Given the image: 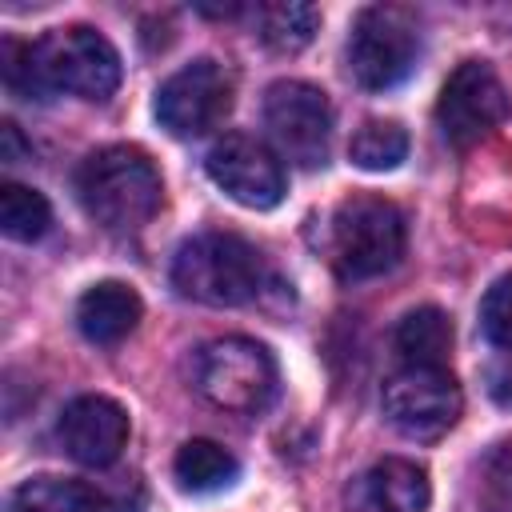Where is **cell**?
Segmentation results:
<instances>
[{
    "instance_id": "18",
    "label": "cell",
    "mask_w": 512,
    "mask_h": 512,
    "mask_svg": "<svg viewBox=\"0 0 512 512\" xmlns=\"http://www.w3.org/2000/svg\"><path fill=\"white\" fill-rule=\"evenodd\" d=\"M316 28H320V12L312 4L276 0V4H260L256 8V36L280 56H292V52L308 48Z\"/></svg>"
},
{
    "instance_id": "6",
    "label": "cell",
    "mask_w": 512,
    "mask_h": 512,
    "mask_svg": "<svg viewBox=\"0 0 512 512\" xmlns=\"http://www.w3.org/2000/svg\"><path fill=\"white\" fill-rule=\"evenodd\" d=\"M196 388L208 404L240 416H256L276 396V360L248 336L208 340L196 356Z\"/></svg>"
},
{
    "instance_id": "20",
    "label": "cell",
    "mask_w": 512,
    "mask_h": 512,
    "mask_svg": "<svg viewBox=\"0 0 512 512\" xmlns=\"http://www.w3.org/2000/svg\"><path fill=\"white\" fill-rule=\"evenodd\" d=\"M52 228V204L28 188V184H0V232L8 240H20V244H32L40 240L44 232Z\"/></svg>"
},
{
    "instance_id": "7",
    "label": "cell",
    "mask_w": 512,
    "mask_h": 512,
    "mask_svg": "<svg viewBox=\"0 0 512 512\" xmlns=\"http://www.w3.org/2000/svg\"><path fill=\"white\" fill-rule=\"evenodd\" d=\"M264 124L276 152L296 168H324L332 148V104L308 80H276L264 92Z\"/></svg>"
},
{
    "instance_id": "24",
    "label": "cell",
    "mask_w": 512,
    "mask_h": 512,
    "mask_svg": "<svg viewBox=\"0 0 512 512\" xmlns=\"http://www.w3.org/2000/svg\"><path fill=\"white\" fill-rule=\"evenodd\" d=\"M24 156H28V144L20 140V128L12 120H4L0 124V160L4 164H20Z\"/></svg>"
},
{
    "instance_id": "23",
    "label": "cell",
    "mask_w": 512,
    "mask_h": 512,
    "mask_svg": "<svg viewBox=\"0 0 512 512\" xmlns=\"http://www.w3.org/2000/svg\"><path fill=\"white\" fill-rule=\"evenodd\" d=\"M484 508L512 512V444H500L484 460Z\"/></svg>"
},
{
    "instance_id": "12",
    "label": "cell",
    "mask_w": 512,
    "mask_h": 512,
    "mask_svg": "<svg viewBox=\"0 0 512 512\" xmlns=\"http://www.w3.org/2000/svg\"><path fill=\"white\" fill-rule=\"evenodd\" d=\"M56 436L76 464L108 468L120 460V452L128 444V412L112 396L88 392V396H76L72 404H64V412L56 420Z\"/></svg>"
},
{
    "instance_id": "8",
    "label": "cell",
    "mask_w": 512,
    "mask_h": 512,
    "mask_svg": "<svg viewBox=\"0 0 512 512\" xmlns=\"http://www.w3.org/2000/svg\"><path fill=\"white\" fill-rule=\"evenodd\" d=\"M232 72L220 60H192L180 72H172L156 88V120L176 140H196L212 132L232 112Z\"/></svg>"
},
{
    "instance_id": "15",
    "label": "cell",
    "mask_w": 512,
    "mask_h": 512,
    "mask_svg": "<svg viewBox=\"0 0 512 512\" xmlns=\"http://www.w3.org/2000/svg\"><path fill=\"white\" fill-rule=\"evenodd\" d=\"M144 316V304L132 284L100 280L76 300V324L92 344H120Z\"/></svg>"
},
{
    "instance_id": "25",
    "label": "cell",
    "mask_w": 512,
    "mask_h": 512,
    "mask_svg": "<svg viewBox=\"0 0 512 512\" xmlns=\"http://www.w3.org/2000/svg\"><path fill=\"white\" fill-rule=\"evenodd\" d=\"M492 396H496V404L512 408V368H504V372L492 376Z\"/></svg>"
},
{
    "instance_id": "11",
    "label": "cell",
    "mask_w": 512,
    "mask_h": 512,
    "mask_svg": "<svg viewBox=\"0 0 512 512\" xmlns=\"http://www.w3.org/2000/svg\"><path fill=\"white\" fill-rule=\"evenodd\" d=\"M204 168H208L212 184L244 208L268 212L284 200V164L276 160V152L264 140H256L248 132L220 136L208 148Z\"/></svg>"
},
{
    "instance_id": "9",
    "label": "cell",
    "mask_w": 512,
    "mask_h": 512,
    "mask_svg": "<svg viewBox=\"0 0 512 512\" xmlns=\"http://www.w3.org/2000/svg\"><path fill=\"white\" fill-rule=\"evenodd\" d=\"M464 412V392L448 368H400L384 380V416L408 440H440Z\"/></svg>"
},
{
    "instance_id": "5",
    "label": "cell",
    "mask_w": 512,
    "mask_h": 512,
    "mask_svg": "<svg viewBox=\"0 0 512 512\" xmlns=\"http://www.w3.org/2000/svg\"><path fill=\"white\" fill-rule=\"evenodd\" d=\"M344 52H348V72L360 88L368 92L396 88L420 60L416 16L400 4H368L352 20Z\"/></svg>"
},
{
    "instance_id": "19",
    "label": "cell",
    "mask_w": 512,
    "mask_h": 512,
    "mask_svg": "<svg viewBox=\"0 0 512 512\" xmlns=\"http://www.w3.org/2000/svg\"><path fill=\"white\" fill-rule=\"evenodd\" d=\"M348 156L364 172H392L408 156V132L400 120H364L348 140Z\"/></svg>"
},
{
    "instance_id": "21",
    "label": "cell",
    "mask_w": 512,
    "mask_h": 512,
    "mask_svg": "<svg viewBox=\"0 0 512 512\" xmlns=\"http://www.w3.org/2000/svg\"><path fill=\"white\" fill-rule=\"evenodd\" d=\"M480 332L496 348H512V272L492 280L480 300Z\"/></svg>"
},
{
    "instance_id": "22",
    "label": "cell",
    "mask_w": 512,
    "mask_h": 512,
    "mask_svg": "<svg viewBox=\"0 0 512 512\" xmlns=\"http://www.w3.org/2000/svg\"><path fill=\"white\" fill-rule=\"evenodd\" d=\"M0 72H4V88L20 100H48L40 80H36V68H32V44H20V40H4L0 44Z\"/></svg>"
},
{
    "instance_id": "17",
    "label": "cell",
    "mask_w": 512,
    "mask_h": 512,
    "mask_svg": "<svg viewBox=\"0 0 512 512\" xmlns=\"http://www.w3.org/2000/svg\"><path fill=\"white\" fill-rule=\"evenodd\" d=\"M172 476L184 492H220L240 476V460L216 440H184L172 456Z\"/></svg>"
},
{
    "instance_id": "4",
    "label": "cell",
    "mask_w": 512,
    "mask_h": 512,
    "mask_svg": "<svg viewBox=\"0 0 512 512\" xmlns=\"http://www.w3.org/2000/svg\"><path fill=\"white\" fill-rule=\"evenodd\" d=\"M32 68L44 96L68 92L80 100H108L120 84V52L104 32L88 24L44 32L32 44Z\"/></svg>"
},
{
    "instance_id": "14",
    "label": "cell",
    "mask_w": 512,
    "mask_h": 512,
    "mask_svg": "<svg viewBox=\"0 0 512 512\" xmlns=\"http://www.w3.org/2000/svg\"><path fill=\"white\" fill-rule=\"evenodd\" d=\"M12 512H136V504L92 480L32 476L12 492Z\"/></svg>"
},
{
    "instance_id": "16",
    "label": "cell",
    "mask_w": 512,
    "mask_h": 512,
    "mask_svg": "<svg viewBox=\"0 0 512 512\" xmlns=\"http://www.w3.org/2000/svg\"><path fill=\"white\" fill-rule=\"evenodd\" d=\"M392 344H396L404 368H444L448 364V352H452V320L436 304L412 308L396 324Z\"/></svg>"
},
{
    "instance_id": "10",
    "label": "cell",
    "mask_w": 512,
    "mask_h": 512,
    "mask_svg": "<svg viewBox=\"0 0 512 512\" xmlns=\"http://www.w3.org/2000/svg\"><path fill=\"white\" fill-rule=\"evenodd\" d=\"M508 116V88L484 60H464L440 88L436 124L452 148H472L492 136Z\"/></svg>"
},
{
    "instance_id": "13",
    "label": "cell",
    "mask_w": 512,
    "mask_h": 512,
    "mask_svg": "<svg viewBox=\"0 0 512 512\" xmlns=\"http://www.w3.org/2000/svg\"><path fill=\"white\" fill-rule=\"evenodd\" d=\"M428 500V472L416 460L384 456L348 484L344 512H428Z\"/></svg>"
},
{
    "instance_id": "3",
    "label": "cell",
    "mask_w": 512,
    "mask_h": 512,
    "mask_svg": "<svg viewBox=\"0 0 512 512\" xmlns=\"http://www.w3.org/2000/svg\"><path fill=\"white\" fill-rule=\"evenodd\" d=\"M408 244L404 212L372 192L348 196L328 220V260L340 280H372L400 264Z\"/></svg>"
},
{
    "instance_id": "2",
    "label": "cell",
    "mask_w": 512,
    "mask_h": 512,
    "mask_svg": "<svg viewBox=\"0 0 512 512\" xmlns=\"http://www.w3.org/2000/svg\"><path fill=\"white\" fill-rule=\"evenodd\" d=\"M172 288L208 308H240L264 288L260 252L232 232H200L172 256Z\"/></svg>"
},
{
    "instance_id": "1",
    "label": "cell",
    "mask_w": 512,
    "mask_h": 512,
    "mask_svg": "<svg viewBox=\"0 0 512 512\" xmlns=\"http://www.w3.org/2000/svg\"><path fill=\"white\" fill-rule=\"evenodd\" d=\"M76 196L100 228L136 232L160 212L164 184H160V172L144 148L108 144V148H96L80 160Z\"/></svg>"
}]
</instances>
